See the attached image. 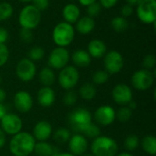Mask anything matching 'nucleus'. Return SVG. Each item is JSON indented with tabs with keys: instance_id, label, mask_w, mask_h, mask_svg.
<instances>
[{
	"instance_id": "obj_1",
	"label": "nucleus",
	"mask_w": 156,
	"mask_h": 156,
	"mask_svg": "<svg viewBox=\"0 0 156 156\" xmlns=\"http://www.w3.org/2000/svg\"><path fill=\"white\" fill-rule=\"evenodd\" d=\"M36 140L27 132H20L12 136L9 151L14 156H29L34 152Z\"/></svg>"
},
{
	"instance_id": "obj_2",
	"label": "nucleus",
	"mask_w": 156,
	"mask_h": 156,
	"mask_svg": "<svg viewBox=\"0 0 156 156\" xmlns=\"http://www.w3.org/2000/svg\"><path fill=\"white\" fill-rule=\"evenodd\" d=\"M90 151L94 156H116L118 154V144L111 137L100 135L93 139Z\"/></svg>"
},
{
	"instance_id": "obj_3",
	"label": "nucleus",
	"mask_w": 156,
	"mask_h": 156,
	"mask_svg": "<svg viewBox=\"0 0 156 156\" xmlns=\"http://www.w3.org/2000/svg\"><path fill=\"white\" fill-rule=\"evenodd\" d=\"M75 37V29L73 26L65 21L56 25L52 31V39L57 47L66 48L69 46Z\"/></svg>"
},
{
	"instance_id": "obj_4",
	"label": "nucleus",
	"mask_w": 156,
	"mask_h": 156,
	"mask_svg": "<svg viewBox=\"0 0 156 156\" xmlns=\"http://www.w3.org/2000/svg\"><path fill=\"white\" fill-rule=\"evenodd\" d=\"M68 122L74 132L82 134L84 130L92 122V116L87 109L76 108L69 114Z\"/></svg>"
},
{
	"instance_id": "obj_5",
	"label": "nucleus",
	"mask_w": 156,
	"mask_h": 156,
	"mask_svg": "<svg viewBox=\"0 0 156 156\" xmlns=\"http://www.w3.org/2000/svg\"><path fill=\"white\" fill-rule=\"evenodd\" d=\"M41 21L40 11L37 10L33 5H27L24 6L18 16V22L22 28H27L33 30L36 28Z\"/></svg>"
},
{
	"instance_id": "obj_6",
	"label": "nucleus",
	"mask_w": 156,
	"mask_h": 156,
	"mask_svg": "<svg viewBox=\"0 0 156 156\" xmlns=\"http://www.w3.org/2000/svg\"><path fill=\"white\" fill-rule=\"evenodd\" d=\"M154 79H155V70L152 72L151 70L141 69L133 74L131 79V83L135 90L144 91L149 90L154 85Z\"/></svg>"
},
{
	"instance_id": "obj_7",
	"label": "nucleus",
	"mask_w": 156,
	"mask_h": 156,
	"mask_svg": "<svg viewBox=\"0 0 156 156\" xmlns=\"http://www.w3.org/2000/svg\"><path fill=\"white\" fill-rule=\"evenodd\" d=\"M136 14L142 23L155 25L156 0H143L136 6Z\"/></svg>"
},
{
	"instance_id": "obj_8",
	"label": "nucleus",
	"mask_w": 156,
	"mask_h": 156,
	"mask_svg": "<svg viewBox=\"0 0 156 156\" xmlns=\"http://www.w3.org/2000/svg\"><path fill=\"white\" fill-rule=\"evenodd\" d=\"M80 73L74 66H66L60 69L58 77L59 86L67 90H72L79 82Z\"/></svg>"
},
{
	"instance_id": "obj_9",
	"label": "nucleus",
	"mask_w": 156,
	"mask_h": 156,
	"mask_svg": "<svg viewBox=\"0 0 156 156\" xmlns=\"http://www.w3.org/2000/svg\"><path fill=\"white\" fill-rule=\"evenodd\" d=\"M70 55L66 48L57 47L51 50L48 56V63L49 68L54 69H61L68 66Z\"/></svg>"
},
{
	"instance_id": "obj_10",
	"label": "nucleus",
	"mask_w": 156,
	"mask_h": 156,
	"mask_svg": "<svg viewBox=\"0 0 156 156\" xmlns=\"http://www.w3.org/2000/svg\"><path fill=\"white\" fill-rule=\"evenodd\" d=\"M104 70L109 74L119 73L124 65V59L122 55L117 50H111L104 55Z\"/></svg>"
},
{
	"instance_id": "obj_11",
	"label": "nucleus",
	"mask_w": 156,
	"mask_h": 156,
	"mask_svg": "<svg viewBox=\"0 0 156 156\" xmlns=\"http://www.w3.org/2000/svg\"><path fill=\"white\" fill-rule=\"evenodd\" d=\"M37 73V67L34 61L28 58H22L18 61L16 67V75L24 82H28L34 79Z\"/></svg>"
},
{
	"instance_id": "obj_12",
	"label": "nucleus",
	"mask_w": 156,
	"mask_h": 156,
	"mask_svg": "<svg viewBox=\"0 0 156 156\" xmlns=\"http://www.w3.org/2000/svg\"><path fill=\"white\" fill-rule=\"evenodd\" d=\"M0 125L2 131L8 135H15L21 132L23 122L21 118L15 113H6L1 120Z\"/></svg>"
},
{
	"instance_id": "obj_13",
	"label": "nucleus",
	"mask_w": 156,
	"mask_h": 156,
	"mask_svg": "<svg viewBox=\"0 0 156 156\" xmlns=\"http://www.w3.org/2000/svg\"><path fill=\"white\" fill-rule=\"evenodd\" d=\"M112 96L113 101L122 106H126L130 101H133V90L132 89L124 83H119L114 86L112 91Z\"/></svg>"
},
{
	"instance_id": "obj_14",
	"label": "nucleus",
	"mask_w": 156,
	"mask_h": 156,
	"mask_svg": "<svg viewBox=\"0 0 156 156\" xmlns=\"http://www.w3.org/2000/svg\"><path fill=\"white\" fill-rule=\"evenodd\" d=\"M94 120L101 126H109L116 120L115 110L110 105L100 106L94 112Z\"/></svg>"
},
{
	"instance_id": "obj_15",
	"label": "nucleus",
	"mask_w": 156,
	"mask_h": 156,
	"mask_svg": "<svg viewBox=\"0 0 156 156\" xmlns=\"http://www.w3.org/2000/svg\"><path fill=\"white\" fill-rule=\"evenodd\" d=\"M89 148V143L85 136L80 133H75L69 140V153L76 156H81L86 154Z\"/></svg>"
},
{
	"instance_id": "obj_16",
	"label": "nucleus",
	"mask_w": 156,
	"mask_h": 156,
	"mask_svg": "<svg viewBox=\"0 0 156 156\" xmlns=\"http://www.w3.org/2000/svg\"><path fill=\"white\" fill-rule=\"evenodd\" d=\"M15 108L22 113H27L30 112L33 107V99L27 91L19 90L17 91L13 99Z\"/></svg>"
},
{
	"instance_id": "obj_17",
	"label": "nucleus",
	"mask_w": 156,
	"mask_h": 156,
	"mask_svg": "<svg viewBox=\"0 0 156 156\" xmlns=\"http://www.w3.org/2000/svg\"><path fill=\"white\" fill-rule=\"evenodd\" d=\"M53 130L51 124L47 121L37 122L33 128V137L38 142H46L52 135Z\"/></svg>"
},
{
	"instance_id": "obj_18",
	"label": "nucleus",
	"mask_w": 156,
	"mask_h": 156,
	"mask_svg": "<svg viewBox=\"0 0 156 156\" xmlns=\"http://www.w3.org/2000/svg\"><path fill=\"white\" fill-rule=\"evenodd\" d=\"M38 104L43 108H48L53 105L56 100L55 91L51 87H42L38 90L37 94Z\"/></svg>"
},
{
	"instance_id": "obj_19",
	"label": "nucleus",
	"mask_w": 156,
	"mask_h": 156,
	"mask_svg": "<svg viewBox=\"0 0 156 156\" xmlns=\"http://www.w3.org/2000/svg\"><path fill=\"white\" fill-rule=\"evenodd\" d=\"M88 53L91 58H101L107 53L106 44L101 39H92L88 44Z\"/></svg>"
},
{
	"instance_id": "obj_20",
	"label": "nucleus",
	"mask_w": 156,
	"mask_h": 156,
	"mask_svg": "<svg viewBox=\"0 0 156 156\" xmlns=\"http://www.w3.org/2000/svg\"><path fill=\"white\" fill-rule=\"evenodd\" d=\"M80 16V10L76 4L69 3L62 9V16L65 22L69 24H74L78 21Z\"/></svg>"
},
{
	"instance_id": "obj_21",
	"label": "nucleus",
	"mask_w": 156,
	"mask_h": 156,
	"mask_svg": "<svg viewBox=\"0 0 156 156\" xmlns=\"http://www.w3.org/2000/svg\"><path fill=\"white\" fill-rule=\"evenodd\" d=\"M33 153H35L37 156H58L60 154L58 147H55L47 142L36 143Z\"/></svg>"
},
{
	"instance_id": "obj_22",
	"label": "nucleus",
	"mask_w": 156,
	"mask_h": 156,
	"mask_svg": "<svg viewBox=\"0 0 156 156\" xmlns=\"http://www.w3.org/2000/svg\"><path fill=\"white\" fill-rule=\"evenodd\" d=\"M71 59L74 65L80 68H86L91 62V57L87 50L77 49L71 55Z\"/></svg>"
},
{
	"instance_id": "obj_23",
	"label": "nucleus",
	"mask_w": 156,
	"mask_h": 156,
	"mask_svg": "<svg viewBox=\"0 0 156 156\" xmlns=\"http://www.w3.org/2000/svg\"><path fill=\"white\" fill-rule=\"evenodd\" d=\"M95 27V21L92 17L85 16L78 19L76 22V29L80 34L87 35L93 31Z\"/></svg>"
},
{
	"instance_id": "obj_24",
	"label": "nucleus",
	"mask_w": 156,
	"mask_h": 156,
	"mask_svg": "<svg viewBox=\"0 0 156 156\" xmlns=\"http://www.w3.org/2000/svg\"><path fill=\"white\" fill-rule=\"evenodd\" d=\"M38 79H39L40 83L44 87H51L56 80V75L54 73V70L51 68L46 67L40 70Z\"/></svg>"
},
{
	"instance_id": "obj_25",
	"label": "nucleus",
	"mask_w": 156,
	"mask_h": 156,
	"mask_svg": "<svg viewBox=\"0 0 156 156\" xmlns=\"http://www.w3.org/2000/svg\"><path fill=\"white\" fill-rule=\"evenodd\" d=\"M140 144L142 145L143 150L150 154V155H155L156 154V138L155 136L152 134L145 135L142 141H140Z\"/></svg>"
},
{
	"instance_id": "obj_26",
	"label": "nucleus",
	"mask_w": 156,
	"mask_h": 156,
	"mask_svg": "<svg viewBox=\"0 0 156 156\" xmlns=\"http://www.w3.org/2000/svg\"><path fill=\"white\" fill-rule=\"evenodd\" d=\"M79 93H80V96L83 100L91 101L95 98V96L97 94V90H96L94 84L90 83V82H86L80 86V88L79 90Z\"/></svg>"
},
{
	"instance_id": "obj_27",
	"label": "nucleus",
	"mask_w": 156,
	"mask_h": 156,
	"mask_svg": "<svg viewBox=\"0 0 156 156\" xmlns=\"http://www.w3.org/2000/svg\"><path fill=\"white\" fill-rule=\"evenodd\" d=\"M111 26L112 27V29L116 32H123L125 31L128 27H129V23L127 21V19L122 16H114L112 21H111Z\"/></svg>"
},
{
	"instance_id": "obj_28",
	"label": "nucleus",
	"mask_w": 156,
	"mask_h": 156,
	"mask_svg": "<svg viewBox=\"0 0 156 156\" xmlns=\"http://www.w3.org/2000/svg\"><path fill=\"white\" fill-rule=\"evenodd\" d=\"M70 136H71V134H70V132L69 131V129H67V128H59L54 133L53 139L57 144H64L69 142Z\"/></svg>"
},
{
	"instance_id": "obj_29",
	"label": "nucleus",
	"mask_w": 156,
	"mask_h": 156,
	"mask_svg": "<svg viewBox=\"0 0 156 156\" xmlns=\"http://www.w3.org/2000/svg\"><path fill=\"white\" fill-rule=\"evenodd\" d=\"M132 116H133V110H131L127 105L121 107L117 112H115V117L121 122H129Z\"/></svg>"
},
{
	"instance_id": "obj_30",
	"label": "nucleus",
	"mask_w": 156,
	"mask_h": 156,
	"mask_svg": "<svg viewBox=\"0 0 156 156\" xmlns=\"http://www.w3.org/2000/svg\"><path fill=\"white\" fill-rule=\"evenodd\" d=\"M140 146V139L135 134H130L128 135L124 140V148L129 151L133 152L135 151Z\"/></svg>"
},
{
	"instance_id": "obj_31",
	"label": "nucleus",
	"mask_w": 156,
	"mask_h": 156,
	"mask_svg": "<svg viewBox=\"0 0 156 156\" xmlns=\"http://www.w3.org/2000/svg\"><path fill=\"white\" fill-rule=\"evenodd\" d=\"M14 13L13 6L10 3L1 2L0 3V21H5L12 16Z\"/></svg>"
},
{
	"instance_id": "obj_32",
	"label": "nucleus",
	"mask_w": 156,
	"mask_h": 156,
	"mask_svg": "<svg viewBox=\"0 0 156 156\" xmlns=\"http://www.w3.org/2000/svg\"><path fill=\"white\" fill-rule=\"evenodd\" d=\"M110 74L105 70H97L92 74V82L96 85L105 84L109 80Z\"/></svg>"
},
{
	"instance_id": "obj_33",
	"label": "nucleus",
	"mask_w": 156,
	"mask_h": 156,
	"mask_svg": "<svg viewBox=\"0 0 156 156\" xmlns=\"http://www.w3.org/2000/svg\"><path fill=\"white\" fill-rule=\"evenodd\" d=\"M100 134H101L100 127L93 122H91L82 133L83 136H85L86 138H91V139H95L96 137L100 136Z\"/></svg>"
},
{
	"instance_id": "obj_34",
	"label": "nucleus",
	"mask_w": 156,
	"mask_h": 156,
	"mask_svg": "<svg viewBox=\"0 0 156 156\" xmlns=\"http://www.w3.org/2000/svg\"><path fill=\"white\" fill-rule=\"evenodd\" d=\"M44 56H45L44 48L38 46L31 48L28 51V58L32 61L40 60L44 58Z\"/></svg>"
},
{
	"instance_id": "obj_35",
	"label": "nucleus",
	"mask_w": 156,
	"mask_h": 156,
	"mask_svg": "<svg viewBox=\"0 0 156 156\" xmlns=\"http://www.w3.org/2000/svg\"><path fill=\"white\" fill-rule=\"evenodd\" d=\"M77 100H78L77 93L71 90H67V92L64 94L63 97V102L67 106H73L77 102Z\"/></svg>"
},
{
	"instance_id": "obj_36",
	"label": "nucleus",
	"mask_w": 156,
	"mask_h": 156,
	"mask_svg": "<svg viewBox=\"0 0 156 156\" xmlns=\"http://www.w3.org/2000/svg\"><path fill=\"white\" fill-rule=\"evenodd\" d=\"M155 64L156 58L154 54H147L143 59V66H144V69H148V70L154 69Z\"/></svg>"
},
{
	"instance_id": "obj_37",
	"label": "nucleus",
	"mask_w": 156,
	"mask_h": 156,
	"mask_svg": "<svg viewBox=\"0 0 156 156\" xmlns=\"http://www.w3.org/2000/svg\"><path fill=\"white\" fill-rule=\"evenodd\" d=\"M101 11V5L99 4V2H95L90 5L87 6V14H88V16H90V17H95V16H98L100 15Z\"/></svg>"
},
{
	"instance_id": "obj_38",
	"label": "nucleus",
	"mask_w": 156,
	"mask_h": 156,
	"mask_svg": "<svg viewBox=\"0 0 156 156\" xmlns=\"http://www.w3.org/2000/svg\"><path fill=\"white\" fill-rule=\"evenodd\" d=\"M9 58V50L5 44H0V67L4 66Z\"/></svg>"
},
{
	"instance_id": "obj_39",
	"label": "nucleus",
	"mask_w": 156,
	"mask_h": 156,
	"mask_svg": "<svg viewBox=\"0 0 156 156\" xmlns=\"http://www.w3.org/2000/svg\"><path fill=\"white\" fill-rule=\"evenodd\" d=\"M19 35H20L21 40L26 42V43H29L33 39V33H32V30H30V29L21 28Z\"/></svg>"
},
{
	"instance_id": "obj_40",
	"label": "nucleus",
	"mask_w": 156,
	"mask_h": 156,
	"mask_svg": "<svg viewBox=\"0 0 156 156\" xmlns=\"http://www.w3.org/2000/svg\"><path fill=\"white\" fill-rule=\"evenodd\" d=\"M32 5L40 12L43 10H46L48 5H49V1L48 0H33Z\"/></svg>"
},
{
	"instance_id": "obj_41",
	"label": "nucleus",
	"mask_w": 156,
	"mask_h": 156,
	"mask_svg": "<svg viewBox=\"0 0 156 156\" xmlns=\"http://www.w3.org/2000/svg\"><path fill=\"white\" fill-rule=\"evenodd\" d=\"M121 13H122V16L127 18L133 14V6L126 4V5H122V7L121 9Z\"/></svg>"
},
{
	"instance_id": "obj_42",
	"label": "nucleus",
	"mask_w": 156,
	"mask_h": 156,
	"mask_svg": "<svg viewBox=\"0 0 156 156\" xmlns=\"http://www.w3.org/2000/svg\"><path fill=\"white\" fill-rule=\"evenodd\" d=\"M117 3H118V0H99V4L101 5V6L106 9L114 7Z\"/></svg>"
},
{
	"instance_id": "obj_43",
	"label": "nucleus",
	"mask_w": 156,
	"mask_h": 156,
	"mask_svg": "<svg viewBox=\"0 0 156 156\" xmlns=\"http://www.w3.org/2000/svg\"><path fill=\"white\" fill-rule=\"evenodd\" d=\"M8 38V31L5 28L0 27V44H5Z\"/></svg>"
},
{
	"instance_id": "obj_44",
	"label": "nucleus",
	"mask_w": 156,
	"mask_h": 156,
	"mask_svg": "<svg viewBox=\"0 0 156 156\" xmlns=\"http://www.w3.org/2000/svg\"><path fill=\"white\" fill-rule=\"evenodd\" d=\"M6 142V138H5V133L2 131V129L0 128V149L5 144Z\"/></svg>"
},
{
	"instance_id": "obj_45",
	"label": "nucleus",
	"mask_w": 156,
	"mask_h": 156,
	"mask_svg": "<svg viewBox=\"0 0 156 156\" xmlns=\"http://www.w3.org/2000/svg\"><path fill=\"white\" fill-rule=\"evenodd\" d=\"M79 2H80V4L81 5L87 7L88 5H91V4L97 2V0H79Z\"/></svg>"
},
{
	"instance_id": "obj_46",
	"label": "nucleus",
	"mask_w": 156,
	"mask_h": 156,
	"mask_svg": "<svg viewBox=\"0 0 156 156\" xmlns=\"http://www.w3.org/2000/svg\"><path fill=\"white\" fill-rule=\"evenodd\" d=\"M7 113V111H6V108L5 106L3 104V103H0V120Z\"/></svg>"
},
{
	"instance_id": "obj_47",
	"label": "nucleus",
	"mask_w": 156,
	"mask_h": 156,
	"mask_svg": "<svg viewBox=\"0 0 156 156\" xmlns=\"http://www.w3.org/2000/svg\"><path fill=\"white\" fill-rule=\"evenodd\" d=\"M6 99V92L4 89L0 88V103H3Z\"/></svg>"
},
{
	"instance_id": "obj_48",
	"label": "nucleus",
	"mask_w": 156,
	"mask_h": 156,
	"mask_svg": "<svg viewBox=\"0 0 156 156\" xmlns=\"http://www.w3.org/2000/svg\"><path fill=\"white\" fill-rule=\"evenodd\" d=\"M143 0H126L127 4L132 6H137Z\"/></svg>"
},
{
	"instance_id": "obj_49",
	"label": "nucleus",
	"mask_w": 156,
	"mask_h": 156,
	"mask_svg": "<svg viewBox=\"0 0 156 156\" xmlns=\"http://www.w3.org/2000/svg\"><path fill=\"white\" fill-rule=\"evenodd\" d=\"M131 110H135L136 108H137V103L135 102V101H130L129 103H128V105H127Z\"/></svg>"
},
{
	"instance_id": "obj_50",
	"label": "nucleus",
	"mask_w": 156,
	"mask_h": 156,
	"mask_svg": "<svg viewBox=\"0 0 156 156\" xmlns=\"http://www.w3.org/2000/svg\"><path fill=\"white\" fill-rule=\"evenodd\" d=\"M58 156H76V155H74V154H70V153H60V154H59Z\"/></svg>"
},
{
	"instance_id": "obj_51",
	"label": "nucleus",
	"mask_w": 156,
	"mask_h": 156,
	"mask_svg": "<svg viewBox=\"0 0 156 156\" xmlns=\"http://www.w3.org/2000/svg\"><path fill=\"white\" fill-rule=\"evenodd\" d=\"M116 156H133V154H129V153H121V154H117Z\"/></svg>"
},
{
	"instance_id": "obj_52",
	"label": "nucleus",
	"mask_w": 156,
	"mask_h": 156,
	"mask_svg": "<svg viewBox=\"0 0 156 156\" xmlns=\"http://www.w3.org/2000/svg\"><path fill=\"white\" fill-rule=\"evenodd\" d=\"M21 2H24V3H28V2H32L33 0H19Z\"/></svg>"
},
{
	"instance_id": "obj_53",
	"label": "nucleus",
	"mask_w": 156,
	"mask_h": 156,
	"mask_svg": "<svg viewBox=\"0 0 156 156\" xmlns=\"http://www.w3.org/2000/svg\"><path fill=\"white\" fill-rule=\"evenodd\" d=\"M81 156H94L92 154H84L83 155H81Z\"/></svg>"
},
{
	"instance_id": "obj_54",
	"label": "nucleus",
	"mask_w": 156,
	"mask_h": 156,
	"mask_svg": "<svg viewBox=\"0 0 156 156\" xmlns=\"http://www.w3.org/2000/svg\"><path fill=\"white\" fill-rule=\"evenodd\" d=\"M1 81H2V78H1V75H0V83H1Z\"/></svg>"
},
{
	"instance_id": "obj_55",
	"label": "nucleus",
	"mask_w": 156,
	"mask_h": 156,
	"mask_svg": "<svg viewBox=\"0 0 156 156\" xmlns=\"http://www.w3.org/2000/svg\"><path fill=\"white\" fill-rule=\"evenodd\" d=\"M70 1H75V0H70Z\"/></svg>"
}]
</instances>
